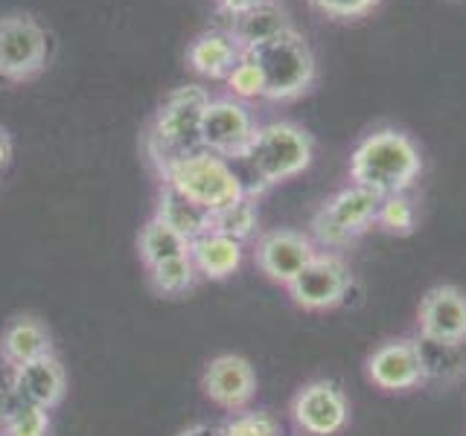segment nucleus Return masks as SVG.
<instances>
[{"label":"nucleus","instance_id":"obj_1","mask_svg":"<svg viewBox=\"0 0 466 436\" xmlns=\"http://www.w3.org/2000/svg\"><path fill=\"white\" fill-rule=\"evenodd\" d=\"M422 172V157L417 143L397 128H379L350 154V181L370 189L373 195H402Z\"/></svg>","mask_w":466,"mask_h":436},{"label":"nucleus","instance_id":"obj_2","mask_svg":"<svg viewBox=\"0 0 466 436\" xmlns=\"http://www.w3.org/2000/svg\"><path fill=\"white\" fill-rule=\"evenodd\" d=\"M312 157H315V143L309 137V131L295 123L277 120L257 128L251 145H248L237 164L245 166V178H242L245 189L259 195L277 183L298 178L300 172L312 166Z\"/></svg>","mask_w":466,"mask_h":436},{"label":"nucleus","instance_id":"obj_3","mask_svg":"<svg viewBox=\"0 0 466 436\" xmlns=\"http://www.w3.org/2000/svg\"><path fill=\"white\" fill-rule=\"evenodd\" d=\"M208 102L210 94L201 84H184L175 87L164 99V105L157 108L149 131H146V154H149V164L157 169V174L204 149L201 120Z\"/></svg>","mask_w":466,"mask_h":436},{"label":"nucleus","instance_id":"obj_4","mask_svg":"<svg viewBox=\"0 0 466 436\" xmlns=\"http://www.w3.org/2000/svg\"><path fill=\"white\" fill-rule=\"evenodd\" d=\"M242 55L259 67L262 82H266V96L262 99L268 102L298 99L315 82V55L298 29H289V33L259 44V47L245 50Z\"/></svg>","mask_w":466,"mask_h":436},{"label":"nucleus","instance_id":"obj_5","mask_svg":"<svg viewBox=\"0 0 466 436\" xmlns=\"http://www.w3.org/2000/svg\"><path fill=\"white\" fill-rule=\"evenodd\" d=\"M160 181L175 186L181 195L196 201L198 207H204L210 215L225 210L228 203H233L248 193L239 172L233 169L230 160L218 157L208 149L184 157L181 164H175L172 169L160 174Z\"/></svg>","mask_w":466,"mask_h":436},{"label":"nucleus","instance_id":"obj_6","mask_svg":"<svg viewBox=\"0 0 466 436\" xmlns=\"http://www.w3.org/2000/svg\"><path fill=\"white\" fill-rule=\"evenodd\" d=\"M379 195L370 189L350 183L329 195L312 215L309 236L318 244V251H339V247L353 244L370 227H376Z\"/></svg>","mask_w":466,"mask_h":436},{"label":"nucleus","instance_id":"obj_7","mask_svg":"<svg viewBox=\"0 0 466 436\" xmlns=\"http://www.w3.org/2000/svg\"><path fill=\"white\" fill-rule=\"evenodd\" d=\"M50 62V35L33 15L12 12L0 18V79L24 84L38 79Z\"/></svg>","mask_w":466,"mask_h":436},{"label":"nucleus","instance_id":"obj_8","mask_svg":"<svg viewBox=\"0 0 466 436\" xmlns=\"http://www.w3.org/2000/svg\"><path fill=\"white\" fill-rule=\"evenodd\" d=\"M289 297L306 312H329L350 297L353 273L347 262L332 251H318V256L306 265L289 285Z\"/></svg>","mask_w":466,"mask_h":436},{"label":"nucleus","instance_id":"obj_9","mask_svg":"<svg viewBox=\"0 0 466 436\" xmlns=\"http://www.w3.org/2000/svg\"><path fill=\"white\" fill-rule=\"evenodd\" d=\"M257 128L259 125L245 102L233 96H210L201 120V143L218 157L239 160L251 145Z\"/></svg>","mask_w":466,"mask_h":436},{"label":"nucleus","instance_id":"obj_10","mask_svg":"<svg viewBox=\"0 0 466 436\" xmlns=\"http://www.w3.org/2000/svg\"><path fill=\"white\" fill-rule=\"evenodd\" d=\"M291 419L306 436H339L350 421V401L335 382L318 378L291 399Z\"/></svg>","mask_w":466,"mask_h":436},{"label":"nucleus","instance_id":"obj_11","mask_svg":"<svg viewBox=\"0 0 466 436\" xmlns=\"http://www.w3.org/2000/svg\"><path fill=\"white\" fill-rule=\"evenodd\" d=\"M315 256H318V244L312 242V236L289 227L259 233V239L254 242V265L271 282L280 285H289Z\"/></svg>","mask_w":466,"mask_h":436},{"label":"nucleus","instance_id":"obj_12","mask_svg":"<svg viewBox=\"0 0 466 436\" xmlns=\"http://www.w3.org/2000/svg\"><path fill=\"white\" fill-rule=\"evenodd\" d=\"M420 338L463 346L466 343V291L458 285H434L417 312Z\"/></svg>","mask_w":466,"mask_h":436},{"label":"nucleus","instance_id":"obj_13","mask_svg":"<svg viewBox=\"0 0 466 436\" xmlns=\"http://www.w3.org/2000/svg\"><path fill=\"white\" fill-rule=\"evenodd\" d=\"M201 390L216 407L228 413L248 411L257 396V372L242 355H216L201 375Z\"/></svg>","mask_w":466,"mask_h":436},{"label":"nucleus","instance_id":"obj_14","mask_svg":"<svg viewBox=\"0 0 466 436\" xmlns=\"http://www.w3.org/2000/svg\"><path fill=\"white\" fill-rule=\"evenodd\" d=\"M370 384L385 392H408L426 384V367H422L420 346L411 338H397L376 346L368 358Z\"/></svg>","mask_w":466,"mask_h":436},{"label":"nucleus","instance_id":"obj_15","mask_svg":"<svg viewBox=\"0 0 466 436\" xmlns=\"http://www.w3.org/2000/svg\"><path fill=\"white\" fill-rule=\"evenodd\" d=\"M15 387H18L21 401L44 407V411H56L67 396L65 363L56 355H47L33 363H24V367H15Z\"/></svg>","mask_w":466,"mask_h":436},{"label":"nucleus","instance_id":"obj_16","mask_svg":"<svg viewBox=\"0 0 466 436\" xmlns=\"http://www.w3.org/2000/svg\"><path fill=\"white\" fill-rule=\"evenodd\" d=\"M53 355V338L50 329L33 314H18L12 317L6 329L0 332V358L9 367H24L38 358Z\"/></svg>","mask_w":466,"mask_h":436},{"label":"nucleus","instance_id":"obj_17","mask_svg":"<svg viewBox=\"0 0 466 436\" xmlns=\"http://www.w3.org/2000/svg\"><path fill=\"white\" fill-rule=\"evenodd\" d=\"M189 256H193V265L201 280L222 282L242 268L245 244L216 230H208L204 236L189 242Z\"/></svg>","mask_w":466,"mask_h":436},{"label":"nucleus","instance_id":"obj_18","mask_svg":"<svg viewBox=\"0 0 466 436\" xmlns=\"http://www.w3.org/2000/svg\"><path fill=\"white\" fill-rule=\"evenodd\" d=\"M242 50L230 38L228 29H210L193 38L187 47V64L193 73L204 79H228L230 70L239 64Z\"/></svg>","mask_w":466,"mask_h":436},{"label":"nucleus","instance_id":"obj_19","mask_svg":"<svg viewBox=\"0 0 466 436\" xmlns=\"http://www.w3.org/2000/svg\"><path fill=\"white\" fill-rule=\"evenodd\" d=\"M152 218L164 222L175 233H181L187 242L204 236V233L213 227V215L204 207H198L196 201H189L187 195H181L178 189L169 186V183H160V193H157V203H155V215Z\"/></svg>","mask_w":466,"mask_h":436},{"label":"nucleus","instance_id":"obj_20","mask_svg":"<svg viewBox=\"0 0 466 436\" xmlns=\"http://www.w3.org/2000/svg\"><path fill=\"white\" fill-rule=\"evenodd\" d=\"M291 24L286 18V9L280 4H274V0H268V4H262L251 12L239 15V18H230V38L239 44V50H251V47H259V44H266L277 35L289 33Z\"/></svg>","mask_w":466,"mask_h":436},{"label":"nucleus","instance_id":"obj_21","mask_svg":"<svg viewBox=\"0 0 466 436\" xmlns=\"http://www.w3.org/2000/svg\"><path fill=\"white\" fill-rule=\"evenodd\" d=\"M222 236H230L242 244L259 239V195L245 193L233 203H228L225 210L213 213V227Z\"/></svg>","mask_w":466,"mask_h":436},{"label":"nucleus","instance_id":"obj_22","mask_svg":"<svg viewBox=\"0 0 466 436\" xmlns=\"http://www.w3.org/2000/svg\"><path fill=\"white\" fill-rule=\"evenodd\" d=\"M137 253H140V262L146 265V271H149V268L160 265V262H169L175 256L189 253V242L181 236V233H175L172 227H167L164 222L149 218V222L140 227Z\"/></svg>","mask_w":466,"mask_h":436},{"label":"nucleus","instance_id":"obj_23","mask_svg":"<svg viewBox=\"0 0 466 436\" xmlns=\"http://www.w3.org/2000/svg\"><path fill=\"white\" fill-rule=\"evenodd\" d=\"M198 280L201 276H198L189 253L175 256L169 262H160V265L149 268V282L160 297H184L187 291L196 288Z\"/></svg>","mask_w":466,"mask_h":436},{"label":"nucleus","instance_id":"obj_24","mask_svg":"<svg viewBox=\"0 0 466 436\" xmlns=\"http://www.w3.org/2000/svg\"><path fill=\"white\" fill-rule=\"evenodd\" d=\"M376 227H382L390 236H408L417 227V210L414 201L402 195H388L379 201V213H376Z\"/></svg>","mask_w":466,"mask_h":436},{"label":"nucleus","instance_id":"obj_25","mask_svg":"<svg viewBox=\"0 0 466 436\" xmlns=\"http://www.w3.org/2000/svg\"><path fill=\"white\" fill-rule=\"evenodd\" d=\"M0 436H50V411L21 401L0 425Z\"/></svg>","mask_w":466,"mask_h":436},{"label":"nucleus","instance_id":"obj_26","mask_svg":"<svg viewBox=\"0 0 466 436\" xmlns=\"http://www.w3.org/2000/svg\"><path fill=\"white\" fill-rule=\"evenodd\" d=\"M417 346L422 355V367H426V378H449L451 372L463 370V358L458 355L461 346L434 343L426 338H417Z\"/></svg>","mask_w":466,"mask_h":436},{"label":"nucleus","instance_id":"obj_27","mask_svg":"<svg viewBox=\"0 0 466 436\" xmlns=\"http://www.w3.org/2000/svg\"><path fill=\"white\" fill-rule=\"evenodd\" d=\"M218 431L222 436H280V421L266 411H239Z\"/></svg>","mask_w":466,"mask_h":436},{"label":"nucleus","instance_id":"obj_28","mask_svg":"<svg viewBox=\"0 0 466 436\" xmlns=\"http://www.w3.org/2000/svg\"><path fill=\"white\" fill-rule=\"evenodd\" d=\"M225 82H228L230 96L239 99V102H251V99L266 96V82H262L259 67L251 62V58H245V55L239 58V64L230 70V76Z\"/></svg>","mask_w":466,"mask_h":436},{"label":"nucleus","instance_id":"obj_29","mask_svg":"<svg viewBox=\"0 0 466 436\" xmlns=\"http://www.w3.org/2000/svg\"><path fill=\"white\" fill-rule=\"evenodd\" d=\"M309 4L320 15H327V18L356 21V18H364L368 12H373L379 4H382V0H309Z\"/></svg>","mask_w":466,"mask_h":436},{"label":"nucleus","instance_id":"obj_30","mask_svg":"<svg viewBox=\"0 0 466 436\" xmlns=\"http://www.w3.org/2000/svg\"><path fill=\"white\" fill-rule=\"evenodd\" d=\"M21 404L18 387H15V367L0 358V425L6 421V416Z\"/></svg>","mask_w":466,"mask_h":436},{"label":"nucleus","instance_id":"obj_31","mask_svg":"<svg viewBox=\"0 0 466 436\" xmlns=\"http://www.w3.org/2000/svg\"><path fill=\"white\" fill-rule=\"evenodd\" d=\"M262 4H268V0H216V9L225 15V18H239V15L251 12Z\"/></svg>","mask_w":466,"mask_h":436},{"label":"nucleus","instance_id":"obj_32","mask_svg":"<svg viewBox=\"0 0 466 436\" xmlns=\"http://www.w3.org/2000/svg\"><path fill=\"white\" fill-rule=\"evenodd\" d=\"M175 436H222V431H218L216 425H210V421H193V425H187Z\"/></svg>","mask_w":466,"mask_h":436},{"label":"nucleus","instance_id":"obj_33","mask_svg":"<svg viewBox=\"0 0 466 436\" xmlns=\"http://www.w3.org/2000/svg\"><path fill=\"white\" fill-rule=\"evenodd\" d=\"M9 160H12V137H9V131L0 125V172L9 166Z\"/></svg>","mask_w":466,"mask_h":436}]
</instances>
